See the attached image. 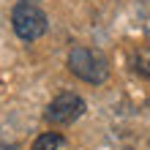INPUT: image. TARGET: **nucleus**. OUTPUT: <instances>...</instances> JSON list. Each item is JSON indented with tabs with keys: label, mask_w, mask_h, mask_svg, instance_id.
Here are the masks:
<instances>
[{
	"label": "nucleus",
	"mask_w": 150,
	"mask_h": 150,
	"mask_svg": "<svg viewBox=\"0 0 150 150\" xmlns=\"http://www.w3.org/2000/svg\"><path fill=\"white\" fill-rule=\"evenodd\" d=\"M68 68H71L74 76L85 79V82H90V85H101V82H107V76H109L107 57H104L101 52L90 49V47H74L68 52Z\"/></svg>",
	"instance_id": "obj_1"
},
{
	"label": "nucleus",
	"mask_w": 150,
	"mask_h": 150,
	"mask_svg": "<svg viewBox=\"0 0 150 150\" xmlns=\"http://www.w3.org/2000/svg\"><path fill=\"white\" fill-rule=\"evenodd\" d=\"M11 25L22 41H36L47 33V14L36 0H19L11 11Z\"/></svg>",
	"instance_id": "obj_2"
},
{
	"label": "nucleus",
	"mask_w": 150,
	"mask_h": 150,
	"mask_svg": "<svg viewBox=\"0 0 150 150\" xmlns=\"http://www.w3.org/2000/svg\"><path fill=\"white\" fill-rule=\"evenodd\" d=\"M82 115H85L82 96H76V93H60V96H55V98L49 101L44 117H47L52 126H68V123L79 120Z\"/></svg>",
	"instance_id": "obj_3"
},
{
	"label": "nucleus",
	"mask_w": 150,
	"mask_h": 150,
	"mask_svg": "<svg viewBox=\"0 0 150 150\" xmlns=\"http://www.w3.org/2000/svg\"><path fill=\"white\" fill-rule=\"evenodd\" d=\"M66 147V139L57 134V131H47V134H41L36 142H33L30 150H63Z\"/></svg>",
	"instance_id": "obj_4"
},
{
	"label": "nucleus",
	"mask_w": 150,
	"mask_h": 150,
	"mask_svg": "<svg viewBox=\"0 0 150 150\" xmlns=\"http://www.w3.org/2000/svg\"><path fill=\"white\" fill-rule=\"evenodd\" d=\"M131 63H134V71L137 74H142L145 79H150V52H137Z\"/></svg>",
	"instance_id": "obj_5"
}]
</instances>
